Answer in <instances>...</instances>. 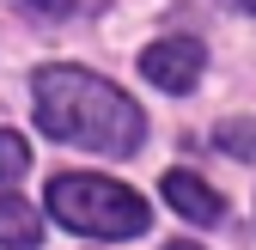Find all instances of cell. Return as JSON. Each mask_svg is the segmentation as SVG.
I'll use <instances>...</instances> for the list:
<instances>
[{
    "label": "cell",
    "mask_w": 256,
    "mask_h": 250,
    "mask_svg": "<svg viewBox=\"0 0 256 250\" xmlns=\"http://www.w3.org/2000/svg\"><path fill=\"white\" fill-rule=\"evenodd\" d=\"M238 6H244V12H256V0H238Z\"/></svg>",
    "instance_id": "30bf717a"
},
{
    "label": "cell",
    "mask_w": 256,
    "mask_h": 250,
    "mask_svg": "<svg viewBox=\"0 0 256 250\" xmlns=\"http://www.w3.org/2000/svg\"><path fill=\"white\" fill-rule=\"evenodd\" d=\"M171 250H202V244H183V238H177V244H171Z\"/></svg>",
    "instance_id": "9c48e42d"
},
{
    "label": "cell",
    "mask_w": 256,
    "mask_h": 250,
    "mask_svg": "<svg viewBox=\"0 0 256 250\" xmlns=\"http://www.w3.org/2000/svg\"><path fill=\"white\" fill-rule=\"evenodd\" d=\"M30 171V146L12 134V128H0V183H12V177H24Z\"/></svg>",
    "instance_id": "52a82bcc"
},
{
    "label": "cell",
    "mask_w": 256,
    "mask_h": 250,
    "mask_svg": "<svg viewBox=\"0 0 256 250\" xmlns=\"http://www.w3.org/2000/svg\"><path fill=\"white\" fill-rule=\"evenodd\" d=\"M30 12H49V18H61V12H74V0H24Z\"/></svg>",
    "instance_id": "ba28073f"
},
{
    "label": "cell",
    "mask_w": 256,
    "mask_h": 250,
    "mask_svg": "<svg viewBox=\"0 0 256 250\" xmlns=\"http://www.w3.org/2000/svg\"><path fill=\"white\" fill-rule=\"evenodd\" d=\"M202 68H208V49L196 37H165L140 55V80H152L158 92H189L202 80Z\"/></svg>",
    "instance_id": "3957f363"
},
{
    "label": "cell",
    "mask_w": 256,
    "mask_h": 250,
    "mask_svg": "<svg viewBox=\"0 0 256 250\" xmlns=\"http://www.w3.org/2000/svg\"><path fill=\"white\" fill-rule=\"evenodd\" d=\"M0 244H6V250H37V244H43L37 208H30L24 196H12L6 183H0Z\"/></svg>",
    "instance_id": "5b68a950"
},
{
    "label": "cell",
    "mask_w": 256,
    "mask_h": 250,
    "mask_svg": "<svg viewBox=\"0 0 256 250\" xmlns=\"http://www.w3.org/2000/svg\"><path fill=\"white\" fill-rule=\"evenodd\" d=\"M220 152H238V159H256V122L238 116V122H220Z\"/></svg>",
    "instance_id": "8992f818"
},
{
    "label": "cell",
    "mask_w": 256,
    "mask_h": 250,
    "mask_svg": "<svg viewBox=\"0 0 256 250\" xmlns=\"http://www.w3.org/2000/svg\"><path fill=\"white\" fill-rule=\"evenodd\" d=\"M49 214L68 232L86 238H140L152 226V208L116 177H92V171H61L49 177Z\"/></svg>",
    "instance_id": "7a4b0ae2"
},
{
    "label": "cell",
    "mask_w": 256,
    "mask_h": 250,
    "mask_svg": "<svg viewBox=\"0 0 256 250\" xmlns=\"http://www.w3.org/2000/svg\"><path fill=\"white\" fill-rule=\"evenodd\" d=\"M30 104H37V128L49 140L104 152V159H128L146 140L140 104L86 68H43L30 80Z\"/></svg>",
    "instance_id": "6da1fadb"
},
{
    "label": "cell",
    "mask_w": 256,
    "mask_h": 250,
    "mask_svg": "<svg viewBox=\"0 0 256 250\" xmlns=\"http://www.w3.org/2000/svg\"><path fill=\"white\" fill-rule=\"evenodd\" d=\"M158 190H165V202L183 214L189 226H220V220H226V196H220L208 177H196V171H177V165H171Z\"/></svg>",
    "instance_id": "277c9868"
}]
</instances>
